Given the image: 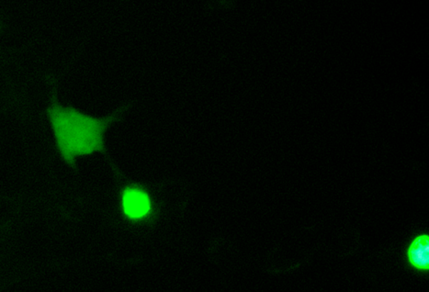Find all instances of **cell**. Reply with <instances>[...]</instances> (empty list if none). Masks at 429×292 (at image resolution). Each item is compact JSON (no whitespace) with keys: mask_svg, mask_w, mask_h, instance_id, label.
Listing matches in <instances>:
<instances>
[{"mask_svg":"<svg viewBox=\"0 0 429 292\" xmlns=\"http://www.w3.org/2000/svg\"><path fill=\"white\" fill-rule=\"evenodd\" d=\"M48 114L61 155L73 168L76 165V157L105 152V131L108 125L117 121L115 115L96 119L59 104L49 109Z\"/></svg>","mask_w":429,"mask_h":292,"instance_id":"cell-1","label":"cell"},{"mask_svg":"<svg viewBox=\"0 0 429 292\" xmlns=\"http://www.w3.org/2000/svg\"><path fill=\"white\" fill-rule=\"evenodd\" d=\"M123 204L124 213L131 219H139L150 211L148 196L139 189H127L123 194Z\"/></svg>","mask_w":429,"mask_h":292,"instance_id":"cell-2","label":"cell"},{"mask_svg":"<svg viewBox=\"0 0 429 292\" xmlns=\"http://www.w3.org/2000/svg\"><path fill=\"white\" fill-rule=\"evenodd\" d=\"M429 239L428 236L418 237L409 249V258L412 264L418 268H429Z\"/></svg>","mask_w":429,"mask_h":292,"instance_id":"cell-3","label":"cell"}]
</instances>
